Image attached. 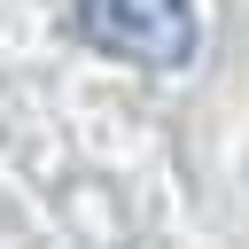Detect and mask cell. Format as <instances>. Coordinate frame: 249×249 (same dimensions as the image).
I'll list each match as a JSON object with an SVG mask.
<instances>
[{
    "mask_svg": "<svg viewBox=\"0 0 249 249\" xmlns=\"http://www.w3.org/2000/svg\"><path fill=\"white\" fill-rule=\"evenodd\" d=\"M86 47L140 62V70H179L195 54V8L187 0H78Z\"/></svg>",
    "mask_w": 249,
    "mask_h": 249,
    "instance_id": "cell-1",
    "label": "cell"
}]
</instances>
